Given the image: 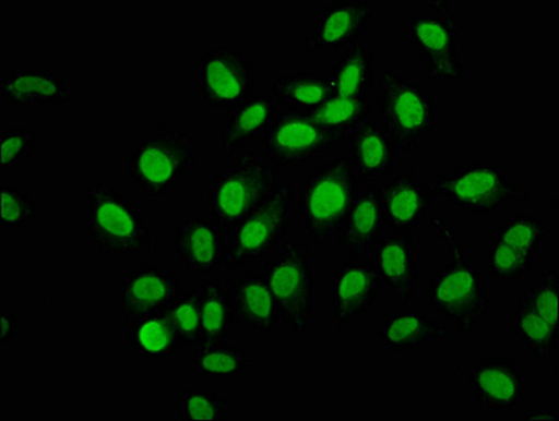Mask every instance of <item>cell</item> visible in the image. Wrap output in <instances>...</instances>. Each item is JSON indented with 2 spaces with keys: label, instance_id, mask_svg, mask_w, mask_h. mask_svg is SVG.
<instances>
[{
  "label": "cell",
  "instance_id": "cell-36",
  "mask_svg": "<svg viewBox=\"0 0 559 421\" xmlns=\"http://www.w3.org/2000/svg\"><path fill=\"white\" fill-rule=\"evenodd\" d=\"M38 141L34 127H4L0 132V176L7 179L8 171L21 168L31 156Z\"/></svg>",
  "mask_w": 559,
  "mask_h": 421
},
{
  "label": "cell",
  "instance_id": "cell-35",
  "mask_svg": "<svg viewBox=\"0 0 559 421\" xmlns=\"http://www.w3.org/2000/svg\"><path fill=\"white\" fill-rule=\"evenodd\" d=\"M181 346L198 349L200 339L199 290L181 292L166 306Z\"/></svg>",
  "mask_w": 559,
  "mask_h": 421
},
{
  "label": "cell",
  "instance_id": "cell-13",
  "mask_svg": "<svg viewBox=\"0 0 559 421\" xmlns=\"http://www.w3.org/2000/svg\"><path fill=\"white\" fill-rule=\"evenodd\" d=\"M253 91V67L239 47L214 46L201 57V97L213 112L230 111Z\"/></svg>",
  "mask_w": 559,
  "mask_h": 421
},
{
  "label": "cell",
  "instance_id": "cell-31",
  "mask_svg": "<svg viewBox=\"0 0 559 421\" xmlns=\"http://www.w3.org/2000/svg\"><path fill=\"white\" fill-rule=\"evenodd\" d=\"M335 96L357 97L374 89V51L359 41L345 48L332 68Z\"/></svg>",
  "mask_w": 559,
  "mask_h": 421
},
{
  "label": "cell",
  "instance_id": "cell-2",
  "mask_svg": "<svg viewBox=\"0 0 559 421\" xmlns=\"http://www.w3.org/2000/svg\"><path fill=\"white\" fill-rule=\"evenodd\" d=\"M85 195L83 231L93 252L116 262L155 252L156 239L144 215L120 189L109 181H99L91 184Z\"/></svg>",
  "mask_w": 559,
  "mask_h": 421
},
{
  "label": "cell",
  "instance_id": "cell-16",
  "mask_svg": "<svg viewBox=\"0 0 559 421\" xmlns=\"http://www.w3.org/2000/svg\"><path fill=\"white\" fill-rule=\"evenodd\" d=\"M380 290V277L370 262L356 257L343 262L332 277L331 326L343 329L369 315Z\"/></svg>",
  "mask_w": 559,
  "mask_h": 421
},
{
  "label": "cell",
  "instance_id": "cell-33",
  "mask_svg": "<svg viewBox=\"0 0 559 421\" xmlns=\"http://www.w3.org/2000/svg\"><path fill=\"white\" fill-rule=\"evenodd\" d=\"M313 121L323 130L332 134L349 136L361 129L366 122L372 120L374 115V105L369 96L357 97L333 96V99L325 103L317 111L310 112Z\"/></svg>",
  "mask_w": 559,
  "mask_h": 421
},
{
  "label": "cell",
  "instance_id": "cell-39",
  "mask_svg": "<svg viewBox=\"0 0 559 421\" xmlns=\"http://www.w3.org/2000/svg\"><path fill=\"white\" fill-rule=\"evenodd\" d=\"M523 420H552L558 421V411L549 406H542L536 410L526 411Z\"/></svg>",
  "mask_w": 559,
  "mask_h": 421
},
{
  "label": "cell",
  "instance_id": "cell-24",
  "mask_svg": "<svg viewBox=\"0 0 559 421\" xmlns=\"http://www.w3.org/2000/svg\"><path fill=\"white\" fill-rule=\"evenodd\" d=\"M386 231L379 185L361 189L345 225L337 233L343 251L361 261H370L372 249Z\"/></svg>",
  "mask_w": 559,
  "mask_h": 421
},
{
  "label": "cell",
  "instance_id": "cell-26",
  "mask_svg": "<svg viewBox=\"0 0 559 421\" xmlns=\"http://www.w3.org/2000/svg\"><path fill=\"white\" fill-rule=\"evenodd\" d=\"M273 96H249L229 111L221 131V148L225 155L237 154L242 146L253 145L266 136L276 119Z\"/></svg>",
  "mask_w": 559,
  "mask_h": 421
},
{
  "label": "cell",
  "instance_id": "cell-3",
  "mask_svg": "<svg viewBox=\"0 0 559 421\" xmlns=\"http://www.w3.org/2000/svg\"><path fill=\"white\" fill-rule=\"evenodd\" d=\"M359 191L360 181L347 156L337 155L318 166L298 191V211L307 237L317 244L337 237Z\"/></svg>",
  "mask_w": 559,
  "mask_h": 421
},
{
  "label": "cell",
  "instance_id": "cell-9",
  "mask_svg": "<svg viewBox=\"0 0 559 421\" xmlns=\"http://www.w3.org/2000/svg\"><path fill=\"white\" fill-rule=\"evenodd\" d=\"M294 199L293 181H280L276 191L233 229L225 246L224 268L238 270L276 252L293 224Z\"/></svg>",
  "mask_w": 559,
  "mask_h": 421
},
{
  "label": "cell",
  "instance_id": "cell-27",
  "mask_svg": "<svg viewBox=\"0 0 559 421\" xmlns=\"http://www.w3.org/2000/svg\"><path fill=\"white\" fill-rule=\"evenodd\" d=\"M181 366L210 382H234L257 369V361L242 347L224 341L198 347Z\"/></svg>",
  "mask_w": 559,
  "mask_h": 421
},
{
  "label": "cell",
  "instance_id": "cell-20",
  "mask_svg": "<svg viewBox=\"0 0 559 421\" xmlns=\"http://www.w3.org/2000/svg\"><path fill=\"white\" fill-rule=\"evenodd\" d=\"M386 229L406 233L428 221L435 207V194L420 184L415 169H405L379 185Z\"/></svg>",
  "mask_w": 559,
  "mask_h": 421
},
{
  "label": "cell",
  "instance_id": "cell-25",
  "mask_svg": "<svg viewBox=\"0 0 559 421\" xmlns=\"http://www.w3.org/2000/svg\"><path fill=\"white\" fill-rule=\"evenodd\" d=\"M451 336V327L425 312H385L379 326L381 345L392 354L412 352Z\"/></svg>",
  "mask_w": 559,
  "mask_h": 421
},
{
  "label": "cell",
  "instance_id": "cell-7",
  "mask_svg": "<svg viewBox=\"0 0 559 421\" xmlns=\"http://www.w3.org/2000/svg\"><path fill=\"white\" fill-rule=\"evenodd\" d=\"M435 195L453 207L473 215H498L507 205L523 203L536 195L533 189L520 188L516 180L493 160H474L436 176L428 183Z\"/></svg>",
  "mask_w": 559,
  "mask_h": 421
},
{
  "label": "cell",
  "instance_id": "cell-12",
  "mask_svg": "<svg viewBox=\"0 0 559 421\" xmlns=\"http://www.w3.org/2000/svg\"><path fill=\"white\" fill-rule=\"evenodd\" d=\"M264 139V152L278 170L307 169L331 149L347 144L345 136L318 125L310 112L286 107L277 112Z\"/></svg>",
  "mask_w": 559,
  "mask_h": 421
},
{
  "label": "cell",
  "instance_id": "cell-32",
  "mask_svg": "<svg viewBox=\"0 0 559 421\" xmlns=\"http://www.w3.org/2000/svg\"><path fill=\"white\" fill-rule=\"evenodd\" d=\"M514 330L533 360L551 359L558 349L559 326L549 323L524 293L514 311Z\"/></svg>",
  "mask_w": 559,
  "mask_h": 421
},
{
  "label": "cell",
  "instance_id": "cell-19",
  "mask_svg": "<svg viewBox=\"0 0 559 421\" xmlns=\"http://www.w3.org/2000/svg\"><path fill=\"white\" fill-rule=\"evenodd\" d=\"M370 264L396 302L408 305L418 287L419 267L414 238L408 233H384L372 249Z\"/></svg>",
  "mask_w": 559,
  "mask_h": 421
},
{
  "label": "cell",
  "instance_id": "cell-15",
  "mask_svg": "<svg viewBox=\"0 0 559 421\" xmlns=\"http://www.w3.org/2000/svg\"><path fill=\"white\" fill-rule=\"evenodd\" d=\"M468 384L475 404L488 411L512 413L526 400L527 381L509 357H484L475 361L469 369Z\"/></svg>",
  "mask_w": 559,
  "mask_h": 421
},
{
  "label": "cell",
  "instance_id": "cell-29",
  "mask_svg": "<svg viewBox=\"0 0 559 421\" xmlns=\"http://www.w3.org/2000/svg\"><path fill=\"white\" fill-rule=\"evenodd\" d=\"M127 340L139 360H168L183 349L165 310L131 321Z\"/></svg>",
  "mask_w": 559,
  "mask_h": 421
},
{
  "label": "cell",
  "instance_id": "cell-8",
  "mask_svg": "<svg viewBox=\"0 0 559 421\" xmlns=\"http://www.w3.org/2000/svg\"><path fill=\"white\" fill-rule=\"evenodd\" d=\"M264 274L278 303L282 322L294 337H304L316 305V272L311 251L296 239H284L276 254L264 263Z\"/></svg>",
  "mask_w": 559,
  "mask_h": 421
},
{
  "label": "cell",
  "instance_id": "cell-10",
  "mask_svg": "<svg viewBox=\"0 0 559 421\" xmlns=\"http://www.w3.org/2000/svg\"><path fill=\"white\" fill-rule=\"evenodd\" d=\"M428 12L415 14L405 23V34L426 63L429 83H461L465 65L461 60V19L445 0L425 2Z\"/></svg>",
  "mask_w": 559,
  "mask_h": 421
},
{
  "label": "cell",
  "instance_id": "cell-11",
  "mask_svg": "<svg viewBox=\"0 0 559 421\" xmlns=\"http://www.w3.org/2000/svg\"><path fill=\"white\" fill-rule=\"evenodd\" d=\"M551 228L543 217L533 213L509 215L493 231L485 257V270L493 280L519 282L532 272Z\"/></svg>",
  "mask_w": 559,
  "mask_h": 421
},
{
  "label": "cell",
  "instance_id": "cell-38",
  "mask_svg": "<svg viewBox=\"0 0 559 421\" xmlns=\"http://www.w3.org/2000/svg\"><path fill=\"white\" fill-rule=\"evenodd\" d=\"M19 320L13 312H3L0 315V346L9 347L16 339Z\"/></svg>",
  "mask_w": 559,
  "mask_h": 421
},
{
  "label": "cell",
  "instance_id": "cell-30",
  "mask_svg": "<svg viewBox=\"0 0 559 421\" xmlns=\"http://www.w3.org/2000/svg\"><path fill=\"white\" fill-rule=\"evenodd\" d=\"M200 346L224 342L235 327L233 303L225 281L205 278L199 286Z\"/></svg>",
  "mask_w": 559,
  "mask_h": 421
},
{
  "label": "cell",
  "instance_id": "cell-4",
  "mask_svg": "<svg viewBox=\"0 0 559 421\" xmlns=\"http://www.w3.org/2000/svg\"><path fill=\"white\" fill-rule=\"evenodd\" d=\"M194 136L178 127L159 124L141 136L127 160V178L146 200L168 193L189 170L200 165Z\"/></svg>",
  "mask_w": 559,
  "mask_h": 421
},
{
  "label": "cell",
  "instance_id": "cell-1",
  "mask_svg": "<svg viewBox=\"0 0 559 421\" xmlns=\"http://www.w3.org/2000/svg\"><path fill=\"white\" fill-rule=\"evenodd\" d=\"M426 222L450 249L449 263L428 282L426 302L453 323L460 335L471 336L489 315L484 274L465 254L463 239L444 214H430Z\"/></svg>",
  "mask_w": 559,
  "mask_h": 421
},
{
  "label": "cell",
  "instance_id": "cell-28",
  "mask_svg": "<svg viewBox=\"0 0 559 421\" xmlns=\"http://www.w3.org/2000/svg\"><path fill=\"white\" fill-rule=\"evenodd\" d=\"M272 96L286 109L313 112L333 99L335 87L331 76L304 68L290 75L276 77L272 85Z\"/></svg>",
  "mask_w": 559,
  "mask_h": 421
},
{
  "label": "cell",
  "instance_id": "cell-5",
  "mask_svg": "<svg viewBox=\"0 0 559 421\" xmlns=\"http://www.w3.org/2000/svg\"><path fill=\"white\" fill-rule=\"evenodd\" d=\"M280 184V170L253 152H240L221 169L205 191L209 215L224 231H233L260 207Z\"/></svg>",
  "mask_w": 559,
  "mask_h": 421
},
{
  "label": "cell",
  "instance_id": "cell-22",
  "mask_svg": "<svg viewBox=\"0 0 559 421\" xmlns=\"http://www.w3.org/2000/svg\"><path fill=\"white\" fill-rule=\"evenodd\" d=\"M66 77L50 68H12L0 80V99L17 111L38 105H66L72 100Z\"/></svg>",
  "mask_w": 559,
  "mask_h": 421
},
{
  "label": "cell",
  "instance_id": "cell-37",
  "mask_svg": "<svg viewBox=\"0 0 559 421\" xmlns=\"http://www.w3.org/2000/svg\"><path fill=\"white\" fill-rule=\"evenodd\" d=\"M0 227L24 228L37 221L38 208L32 195L17 185H3Z\"/></svg>",
  "mask_w": 559,
  "mask_h": 421
},
{
  "label": "cell",
  "instance_id": "cell-17",
  "mask_svg": "<svg viewBox=\"0 0 559 421\" xmlns=\"http://www.w3.org/2000/svg\"><path fill=\"white\" fill-rule=\"evenodd\" d=\"M225 286L233 303L235 326L267 337L282 325V313L264 272L229 277Z\"/></svg>",
  "mask_w": 559,
  "mask_h": 421
},
{
  "label": "cell",
  "instance_id": "cell-18",
  "mask_svg": "<svg viewBox=\"0 0 559 421\" xmlns=\"http://www.w3.org/2000/svg\"><path fill=\"white\" fill-rule=\"evenodd\" d=\"M224 229L203 215H191L170 237V248L178 254L183 270L210 276L224 263Z\"/></svg>",
  "mask_w": 559,
  "mask_h": 421
},
{
  "label": "cell",
  "instance_id": "cell-23",
  "mask_svg": "<svg viewBox=\"0 0 559 421\" xmlns=\"http://www.w3.org/2000/svg\"><path fill=\"white\" fill-rule=\"evenodd\" d=\"M400 156L394 140L374 120L366 122L347 140V158L360 183L374 184L389 178Z\"/></svg>",
  "mask_w": 559,
  "mask_h": 421
},
{
  "label": "cell",
  "instance_id": "cell-14",
  "mask_svg": "<svg viewBox=\"0 0 559 421\" xmlns=\"http://www.w3.org/2000/svg\"><path fill=\"white\" fill-rule=\"evenodd\" d=\"M374 3L370 0H333L323 7L311 33L302 38L308 53L332 52L359 43L362 33L374 21Z\"/></svg>",
  "mask_w": 559,
  "mask_h": 421
},
{
  "label": "cell",
  "instance_id": "cell-21",
  "mask_svg": "<svg viewBox=\"0 0 559 421\" xmlns=\"http://www.w3.org/2000/svg\"><path fill=\"white\" fill-rule=\"evenodd\" d=\"M183 290V284L160 266L140 264L126 274L120 312L127 323L166 310Z\"/></svg>",
  "mask_w": 559,
  "mask_h": 421
},
{
  "label": "cell",
  "instance_id": "cell-34",
  "mask_svg": "<svg viewBox=\"0 0 559 421\" xmlns=\"http://www.w3.org/2000/svg\"><path fill=\"white\" fill-rule=\"evenodd\" d=\"M233 416L227 396L214 390L186 389L179 396V418L183 421H224Z\"/></svg>",
  "mask_w": 559,
  "mask_h": 421
},
{
  "label": "cell",
  "instance_id": "cell-6",
  "mask_svg": "<svg viewBox=\"0 0 559 421\" xmlns=\"http://www.w3.org/2000/svg\"><path fill=\"white\" fill-rule=\"evenodd\" d=\"M377 110L401 155L425 149L438 124L439 107L428 91L390 67L377 77Z\"/></svg>",
  "mask_w": 559,
  "mask_h": 421
}]
</instances>
